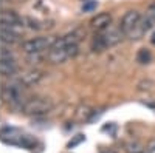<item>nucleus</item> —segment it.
<instances>
[{
	"label": "nucleus",
	"instance_id": "nucleus-1",
	"mask_svg": "<svg viewBox=\"0 0 155 153\" xmlns=\"http://www.w3.org/2000/svg\"><path fill=\"white\" fill-rule=\"evenodd\" d=\"M78 42H79V37L76 33L56 39L48 49V60L51 63H62L70 57H74L78 54Z\"/></svg>",
	"mask_w": 155,
	"mask_h": 153
},
{
	"label": "nucleus",
	"instance_id": "nucleus-2",
	"mask_svg": "<svg viewBox=\"0 0 155 153\" xmlns=\"http://www.w3.org/2000/svg\"><path fill=\"white\" fill-rule=\"evenodd\" d=\"M123 36H126L121 30H110L107 28L106 31H101L99 36H96L92 42V49L93 51H104L116 43H120Z\"/></svg>",
	"mask_w": 155,
	"mask_h": 153
},
{
	"label": "nucleus",
	"instance_id": "nucleus-3",
	"mask_svg": "<svg viewBox=\"0 0 155 153\" xmlns=\"http://www.w3.org/2000/svg\"><path fill=\"white\" fill-rule=\"evenodd\" d=\"M53 110V102L47 97H34L22 105V111L28 116H42Z\"/></svg>",
	"mask_w": 155,
	"mask_h": 153
},
{
	"label": "nucleus",
	"instance_id": "nucleus-4",
	"mask_svg": "<svg viewBox=\"0 0 155 153\" xmlns=\"http://www.w3.org/2000/svg\"><path fill=\"white\" fill-rule=\"evenodd\" d=\"M23 85L17 81L16 84H9L2 88V99L9 105H20L23 100Z\"/></svg>",
	"mask_w": 155,
	"mask_h": 153
},
{
	"label": "nucleus",
	"instance_id": "nucleus-5",
	"mask_svg": "<svg viewBox=\"0 0 155 153\" xmlns=\"http://www.w3.org/2000/svg\"><path fill=\"white\" fill-rule=\"evenodd\" d=\"M0 27L9 28L20 34V31L25 27V19H22L14 11H2L0 12Z\"/></svg>",
	"mask_w": 155,
	"mask_h": 153
},
{
	"label": "nucleus",
	"instance_id": "nucleus-6",
	"mask_svg": "<svg viewBox=\"0 0 155 153\" xmlns=\"http://www.w3.org/2000/svg\"><path fill=\"white\" fill-rule=\"evenodd\" d=\"M53 39L50 37H34L23 43V51L27 54H33V53H47L50 49V46L53 45Z\"/></svg>",
	"mask_w": 155,
	"mask_h": 153
},
{
	"label": "nucleus",
	"instance_id": "nucleus-7",
	"mask_svg": "<svg viewBox=\"0 0 155 153\" xmlns=\"http://www.w3.org/2000/svg\"><path fill=\"white\" fill-rule=\"evenodd\" d=\"M141 23V14L137 11V9H132V11H127L126 14H124V17H123V20H121V25H120V30L126 34V36H129L130 34L138 25Z\"/></svg>",
	"mask_w": 155,
	"mask_h": 153
},
{
	"label": "nucleus",
	"instance_id": "nucleus-8",
	"mask_svg": "<svg viewBox=\"0 0 155 153\" xmlns=\"http://www.w3.org/2000/svg\"><path fill=\"white\" fill-rule=\"evenodd\" d=\"M17 70L16 60L12 57V54L8 49L2 48L0 49V74L3 76H12Z\"/></svg>",
	"mask_w": 155,
	"mask_h": 153
},
{
	"label": "nucleus",
	"instance_id": "nucleus-9",
	"mask_svg": "<svg viewBox=\"0 0 155 153\" xmlns=\"http://www.w3.org/2000/svg\"><path fill=\"white\" fill-rule=\"evenodd\" d=\"M42 78H44V73L41 70H28V71H25L19 78V82L27 88V87L37 85L39 82L42 81Z\"/></svg>",
	"mask_w": 155,
	"mask_h": 153
},
{
	"label": "nucleus",
	"instance_id": "nucleus-10",
	"mask_svg": "<svg viewBox=\"0 0 155 153\" xmlns=\"http://www.w3.org/2000/svg\"><path fill=\"white\" fill-rule=\"evenodd\" d=\"M110 23H112V16L107 12H101V14L92 19V27L96 31H106L107 28H110Z\"/></svg>",
	"mask_w": 155,
	"mask_h": 153
},
{
	"label": "nucleus",
	"instance_id": "nucleus-11",
	"mask_svg": "<svg viewBox=\"0 0 155 153\" xmlns=\"http://www.w3.org/2000/svg\"><path fill=\"white\" fill-rule=\"evenodd\" d=\"M141 28H143V31H149L150 28L155 27V3H152L147 9H146V14L141 17Z\"/></svg>",
	"mask_w": 155,
	"mask_h": 153
},
{
	"label": "nucleus",
	"instance_id": "nucleus-12",
	"mask_svg": "<svg viewBox=\"0 0 155 153\" xmlns=\"http://www.w3.org/2000/svg\"><path fill=\"white\" fill-rule=\"evenodd\" d=\"M0 40H2V43H8V45L17 43L19 42V33L12 31L9 28H5V27H0Z\"/></svg>",
	"mask_w": 155,
	"mask_h": 153
},
{
	"label": "nucleus",
	"instance_id": "nucleus-13",
	"mask_svg": "<svg viewBox=\"0 0 155 153\" xmlns=\"http://www.w3.org/2000/svg\"><path fill=\"white\" fill-rule=\"evenodd\" d=\"M150 60V53L147 49H141L140 53H138V62H141V63H146V62H149Z\"/></svg>",
	"mask_w": 155,
	"mask_h": 153
},
{
	"label": "nucleus",
	"instance_id": "nucleus-14",
	"mask_svg": "<svg viewBox=\"0 0 155 153\" xmlns=\"http://www.w3.org/2000/svg\"><path fill=\"white\" fill-rule=\"evenodd\" d=\"M126 150H127L129 153H141V151H143V150H141V145H140V144H137V142L129 144Z\"/></svg>",
	"mask_w": 155,
	"mask_h": 153
},
{
	"label": "nucleus",
	"instance_id": "nucleus-15",
	"mask_svg": "<svg viewBox=\"0 0 155 153\" xmlns=\"http://www.w3.org/2000/svg\"><path fill=\"white\" fill-rule=\"evenodd\" d=\"M95 6H96V3H93V2H92V3H87V5L84 6V9H93Z\"/></svg>",
	"mask_w": 155,
	"mask_h": 153
},
{
	"label": "nucleus",
	"instance_id": "nucleus-16",
	"mask_svg": "<svg viewBox=\"0 0 155 153\" xmlns=\"http://www.w3.org/2000/svg\"><path fill=\"white\" fill-rule=\"evenodd\" d=\"M147 107H150V108L155 111V102H153V104H147Z\"/></svg>",
	"mask_w": 155,
	"mask_h": 153
},
{
	"label": "nucleus",
	"instance_id": "nucleus-17",
	"mask_svg": "<svg viewBox=\"0 0 155 153\" xmlns=\"http://www.w3.org/2000/svg\"><path fill=\"white\" fill-rule=\"evenodd\" d=\"M152 43H153V45H155V34H153V36H152Z\"/></svg>",
	"mask_w": 155,
	"mask_h": 153
},
{
	"label": "nucleus",
	"instance_id": "nucleus-18",
	"mask_svg": "<svg viewBox=\"0 0 155 153\" xmlns=\"http://www.w3.org/2000/svg\"><path fill=\"white\" fill-rule=\"evenodd\" d=\"M104 153H116V151H113V150H109V151H104Z\"/></svg>",
	"mask_w": 155,
	"mask_h": 153
}]
</instances>
